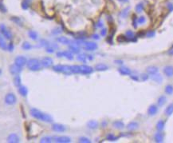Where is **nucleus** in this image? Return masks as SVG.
Segmentation results:
<instances>
[{"instance_id":"1","label":"nucleus","mask_w":173,"mask_h":143,"mask_svg":"<svg viewBox=\"0 0 173 143\" xmlns=\"http://www.w3.org/2000/svg\"><path fill=\"white\" fill-rule=\"evenodd\" d=\"M30 113L31 114V116L34 117V118L40 120L42 121H45V122H52L53 121V117L47 114H45L42 111H40L39 110H37L35 108H33L30 110Z\"/></svg>"},{"instance_id":"2","label":"nucleus","mask_w":173,"mask_h":143,"mask_svg":"<svg viewBox=\"0 0 173 143\" xmlns=\"http://www.w3.org/2000/svg\"><path fill=\"white\" fill-rule=\"evenodd\" d=\"M27 67L30 70L32 71H37L39 70L42 67V64L39 62V60L37 58H31L29 61H27Z\"/></svg>"},{"instance_id":"3","label":"nucleus","mask_w":173,"mask_h":143,"mask_svg":"<svg viewBox=\"0 0 173 143\" xmlns=\"http://www.w3.org/2000/svg\"><path fill=\"white\" fill-rule=\"evenodd\" d=\"M4 101H5V103L6 105L12 106V105H14L17 102V98L14 94H12V93H9V94H7L5 96Z\"/></svg>"},{"instance_id":"4","label":"nucleus","mask_w":173,"mask_h":143,"mask_svg":"<svg viewBox=\"0 0 173 143\" xmlns=\"http://www.w3.org/2000/svg\"><path fill=\"white\" fill-rule=\"evenodd\" d=\"M0 33L3 35V37L6 38V39H8V40H10V39L12 38L11 32L8 30V28H7L4 24L0 25Z\"/></svg>"},{"instance_id":"5","label":"nucleus","mask_w":173,"mask_h":143,"mask_svg":"<svg viewBox=\"0 0 173 143\" xmlns=\"http://www.w3.org/2000/svg\"><path fill=\"white\" fill-rule=\"evenodd\" d=\"M53 141L57 143H69L71 142V138L67 136H54L53 137Z\"/></svg>"},{"instance_id":"6","label":"nucleus","mask_w":173,"mask_h":143,"mask_svg":"<svg viewBox=\"0 0 173 143\" xmlns=\"http://www.w3.org/2000/svg\"><path fill=\"white\" fill-rule=\"evenodd\" d=\"M22 70L23 68L22 66H19L17 64H12V65L10 66V72L13 75H17V74H19L22 72Z\"/></svg>"},{"instance_id":"7","label":"nucleus","mask_w":173,"mask_h":143,"mask_svg":"<svg viewBox=\"0 0 173 143\" xmlns=\"http://www.w3.org/2000/svg\"><path fill=\"white\" fill-rule=\"evenodd\" d=\"M93 69L89 66L87 65H82L80 66V74H89L93 73Z\"/></svg>"},{"instance_id":"8","label":"nucleus","mask_w":173,"mask_h":143,"mask_svg":"<svg viewBox=\"0 0 173 143\" xmlns=\"http://www.w3.org/2000/svg\"><path fill=\"white\" fill-rule=\"evenodd\" d=\"M163 72L164 75L168 78H172L173 77V66L171 65H168L164 67Z\"/></svg>"},{"instance_id":"9","label":"nucleus","mask_w":173,"mask_h":143,"mask_svg":"<svg viewBox=\"0 0 173 143\" xmlns=\"http://www.w3.org/2000/svg\"><path fill=\"white\" fill-rule=\"evenodd\" d=\"M57 56L59 57V58H62V57H66L67 59L69 60H73L74 59V55L73 53L71 51H63V52H57Z\"/></svg>"},{"instance_id":"10","label":"nucleus","mask_w":173,"mask_h":143,"mask_svg":"<svg viewBox=\"0 0 173 143\" xmlns=\"http://www.w3.org/2000/svg\"><path fill=\"white\" fill-rule=\"evenodd\" d=\"M53 61L51 58H49V57H45V58H43L41 61L42 66L44 67L51 66L53 65Z\"/></svg>"},{"instance_id":"11","label":"nucleus","mask_w":173,"mask_h":143,"mask_svg":"<svg viewBox=\"0 0 173 143\" xmlns=\"http://www.w3.org/2000/svg\"><path fill=\"white\" fill-rule=\"evenodd\" d=\"M14 63L19 65V66L23 67L27 63V60L24 56H18L17 58L14 59Z\"/></svg>"},{"instance_id":"12","label":"nucleus","mask_w":173,"mask_h":143,"mask_svg":"<svg viewBox=\"0 0 173 143\" xmlns=\"http://www.w3.org/2000/svg\"><path fill=\"white\" fill-rule=\"evenodd\" d=\"M84 48L88 51H95L96 49H97V44H96L95 42H88L85 43Z\"/></svg>"},{"instance_id":"13","label":"nucleus","mask_w":173,"mask_h":143,"mask_svg":"<svg viewBox=\"0 0 173 143\" xmlns=\"http://www.w3.org/2000/svg\"><path fill=\"white\" fill-rule=\"evenodd\" d=\"M20 142L19 137L16 134H10L7 137V142L9 143H18Z\"/></svg>"},{"instance_id":"14","label":"nucleus","mask_w":173,"mask_h":143,"mask_svg":"<svg viewBox=\"0 0 173 143\" xmlns=\"http://www.w3.org/2000/svg\"><path fill=\"white\" fill-rule=\"evenodd\" d=\"M158 112V106L155 104H152L148 109V114L149 116H154L156 115Z\"/></svg>"},{"instance_id":"15","label":"nucleus","mask_w":173,"mask_h":143,"mask_svg":"<svg viewBox=\"0 0 173 143\" xmlns=\"http://www.w3.org/2000/svg\"><path fill=\"white\" fill-rule=\"evenodd\" d=\"M52 130L55 132H64L66 131V126H63L62 124H58V123H55L52 126Z\"/></svg>"},{"instance_id":"16","label":"nucleus","mask_w":173,"mask_h":143,"mask_svg":"<svg viewBox=\"0 0 173 143\" xmlns=\"http://www.w3.org/2000/svg\"><path fill=\"white\" fill-rule=\"evenodd\" d=\"M154 139H155V142H158V143L163 142L164 139V135L161 131H159V132H157V133L155 134Z\"/></svg>"},{"instance_id":"17","label":"nucleus","mask_w":173,"mask_h":143,"mask_svg":"<svg viewBox=\"0 0 173 143\" xmlns=\"http://www.w3.org/2000/svg\"><path fill=\"white\" fill-rule=\"evenodd\" d=\"M147 73L150 74V75H152V74H157L158 71H159V68L156 66H149L148 67H147Z\"/></svg>"},{"instance_id":"18","label":"nucleus","mask_w":173,"mask_h":143,"mask_svg":"<svg viewBox=\"0 0 173 143\" xmlns=\"http://www.w3.org/2000/svg\"><path fill=\"white\" fill-rule=\"evenodd\" d=\"M138 127H139V123L137 122V121H132L129 122L127 125V129H128V130H130V131L135 130Z\"/></svg>"},{"instance_id":"19","label":"nucleus","mask_w":173,"mask_h":143,"mask_svg":"<svg viewBox=\"0 0 173 143\" xmlns=\"http://www.w3.org/2000/svg\"><path fill=\"white\" fill-rule=\"evenodd\" d=\"M118 71L121 74H122V75H130L131 74V70L125 66L120 67L118 69Z\"/></svg>"},{"instance_id":"20","label":"nucleus","mask_w":173,"mask_h":143,"mask_svg":"<svg viewBox=\"0 0 173 143\" xmlns=\"http://www.w3.org/2000/svg\"><path fill=\"white\" fill-rule=\"evenodd\" d=\"M151 78H152V81H154L155 83H161L162 82H163V78H162V76L158 73L151 75Z\"/></svg>"},{"instance_id":"21","label":"nucleus","mask_w":173,"mask_h":143,"mask_svg":"<svg viewBox=\"0 0 173 143\" xmlns=\"http://www.w3.org/2000/svg\"><path fill=\"white\" fill-rule=\"evenodd\" d=\"M109 69V66L104 63H98L95 66V70L97 71H105Z\"/></svg>"},{"instance_id":"22","label":"nucleus","mask_w":173,"mask_h":143,"mask_svg":"<svg viewBox=\"0 0 173 143\" xmlns=\"http://www.w3.org/2000/svg\"><path fill=\"white\" fill-rule=\"evenodd\" d=\"M166 102H167V98L165 95H160L157 99L158 106H163Z\"/></svg>"},{"instance_id":"23","label":"nucleus","mask_w":173,"mask_h":143,"mask_svg":"<svg viewBox=\"0 0 173 143\" xmlns=\"http://www.w3.org/2000/svg\"><path fill=\"white\" fill-rule=\"evenodd\" d=\"M57 41L59 42L61 44H63V45H69L71 41L70 40L69 38H67L66 37H58L57 38Z\"/></svg>"},{"instance_id":"24","label":"nucleus","mask_w":173,"mask_h":143,"mask_svg":"<svg viewBox=\"0 0 173 143\" xmlns=\"http://www.w3.org/2000/svg\"><path fill=\"white\" fill-rule=\"evenodd\" d=\"M0 48L3 50V51H6L7 49V45L6 43L4 37H3V35L1 33H0Z\"/></svg>"},{"instance_id":"25","label":"nucleus","mask_w":173,"mask_h":143,"mask_svg":"<svg viewBox=\"0 0 173 143\" xmlns=\"http://www.w3.org/2000/svg\"><path fill=\"white\" fill-rule=\"evenodd\" d=\"M164 114H165V115H166L167 117L171 116L172 114H173V103H171V104H169L167 106V108L165 109Z\"/></svg>"},{"instance_id":"26","label":"nucleus","mask_w":173,"mask_h":143,"mask_svg":"<svg viewBox=\"0 0 173 143\" xmlns=\"http://www.w3.org/2000/svg\"><path fill=\"white\" fill-rule=\"evenodd\" d=\"M87 126L89 129H91V130H95V129H97V127H98V122H97V121L91 120L87 123Z\"/></svg>"},{"instance_id":"27","label":"nucleus","mask_w":173,"mask_h":143,"mask_svg":"<svg viewBox=\"0 0 173 143\" xmlns=\"http://www.w3.org/2000/svg\"><path fill=\"white\" fill-rule=\"evenodd\" d=\"M19 93L23 96V97H26L28 94V90L26 86H20L19 87Z\"/></svg>"},{"instance_id":"28","label":"nucleus","mask_w":173,"mask_h":143,"mask_svg":"<svg viewBox=\"0 0 173 143\" xmlns=\"http://www.w3.org/2000/svg\"><path fill=\"white\" fill-rule=\"evenodd\" d=\"M164 126H165V121L164 120H159L156 126V130L158 131H162L164 129Z\"/></svg>"},{"instance_id":"29","label":"nucleus","mask_w":173,"mask_h":143,"mask_svg":"<svg viewBox=\"0 0 173 143\" xmlns=\"http://www.w3.org/2000/svg\"><path fill=\"white\" fill-rule=\"evenodd\" d=\"M164 91L168 95H172L173 94V86L172 84H168L165 86Z\"/></svg>"},{"instance_id":"30","label":"nucleus","mask_w":173,"mask_h":143,"mask_svg":"<svg viewBox=\"0 0 173 143\" xmlns=\"http://www.w3.org/2000/svg\"><path fill=\"white\" fill-rule=\"evenodd\" d=\"M113 126L116 129H120V130L124 128V124L123 121H115L113 123Z\"/></svg>"},{"instance_id":"31","label":"nucleus","mask_w":173,"mask_h":143,"mask_svg":"<svg viewBox=\"0 0 173 143\" xmlns=\"http://www.w3.org/2000/svg\"><path fill=\"white\" fill-rule=\"evenodd\" d=\"M70 50L71 51L72 53H74V54H78L80 52V49H79L78 46L77 44H71L69 46Z\"/></svg>"},{"instance_id":"32","label":"nucleus","mask_w":173,"mask_h":143,"mask_svg":"<svg viewBox=\"0 0 173 143\" xmlns=\"http://www.w3.org/2000/svg\"><path fill=\"white\" fill-rule=\"evenodd\" d=\"M64 68H65V66L63 65H56L53 66V71H55V72H57V73H63Z\"/></svg>"},{"instance_id":"33","label":"nucleus","mask_w":173,"mask_h":143,"mask_svg":"<svg viewBox=\"0 0 173 143\" xmlns=\"http://www.w3.org/2000/svg\"><path fill=\"white\" fill-rule=\"evenodd\" d=\"M14 84L18 87H19L21 86L22 80H21V77L19 75V74H17V75H15V77L14 78Z\"/></svg>"},{"instance_id":"34","label":"nucleus","mask_w":173,"mask_h":143,"mask_svg":"<svg viewBox=\"0 0 173 143\" xmlns=\"http://www.w3.org/2000/svg\"><path fill=\"white\" fill-rule=\"evenodd\" d=\"M71 72L73 74H80V66H71Z\"/></svg>"},{"instance_id":"35","label":"nucleus","mask_w":173,"mask_h":143,"mask_svg":"<svg viewBox=\"0 0 173 143\" xmlns=\"http://www.w3.org/2000/svg\"><path fill=\"white\" fill-rule=\"evenodd\" d=\"M53 142V137H49V136H46V137H44L42 138L41 140H40V142L42 143H50Z\"/></svg>"},{"instance_id":"36","label":"nucleus","mask_w":173,"mask_h":143,"mask_svg":"<svg viewBox=\"0 0 173 143\" xmlns=\"http://www.w3.org/2000/svg\"><path fill=\"white\" fill-rule=\"evenodd\" d=\"M135 10L137 13H141L143 11V10H144V4L142 2H139L138 4L136 6Z\"/></svg>"},{"instance_id":"37","label":"nucleus","mask_w":173,"mask_h":143,"mask_svg":"<svg viewBox=\"0 0 173 143\" xmlns=\"http://www.w3.org/2000/svg\"><path fill=\"white\" fill-rule=\"evenodd\" d=\"M28 34H29V36H30V38L31 39H33V40H36V39L38 38V34L36 31L30 30V31H29Z\"/></svg>"},{"instance_id":"38","label":"nucleus","mask_w":173,"mask_h":143,"mask_svg":"<svg viewBox=\"0 0 173 143\" xmlns=\"http://www.w3.org/2000/svg\"><path fill=\"white\" fill-rule=\"evenodd\" d=\"M118 139L117 137H116L115 135H113V134H109L107 135V140L111 141V142H114V141H117Z\"/></svg>"},{"instance_id":"39","label":"nucleus","mask_w":173,"mask_h":143,"mask_svg":"<svg viewBox=\"0 0 173 143\" xmlns=\"http://www.w3.org/2000/svg\"><path fill=\"white\" fill-rule=\"evenodd\" d=\"M11 19V21H13L14 23H15L17 25H19V26H22V24H23L21 19L18 17H11V19Z\"/></svg>"},{"instance_id":"40","label":"nucleus","mask_w":173,"mask_h":143,"mask_svg":"<svg viewBox=\"0 0 173 143\" xmlns=\"http://www.w3.org/2000/svg\"><path fill=\"white\" fill-rule=\"evenodd\" d=\"M22 47H23V50H26V51H28V50H30L31 49V45L28 42H24L23 43V46H22Z\"/></svg>"},{"instance_id":"41","label":"nucleus","mask_w":173,"mask_h":143,"mask_svg":"<svg viewBox=\"0 0 173 143\" xmlns=\"http://www.w3.org/2000/svg\"><path fill=\"white\" fill-rule=\"evenodd\" d=\"M77 59L78 61H80V62H86V57H85V55H84V54H81V55H79L77 57Z\"/></svg>"},{"instance_id":"42","label":"nucleus","mask_w":173,"mask_h":143,"mask_svg":"<svg viewBox=\"0 0 173 143\" xmlns=\"http://www.w3.org/2000/svg\"><path fill=\"white\" fill-rule=\"evenodd\" d=\"M129 9H130V7H126V8H124L123 10H122V12H121V17L122 18H124H124H126L128 16Z\"/></svg>"},{"instance_id":"43","label":"nucleus","mask_w":173,"mask_h":143,"mask_svg":"<svg viewBox=\"0 0 173 143\" xmlns=\"http://www.w3.org/2000/svg\"><path fill=\"white\" fill-rule=\"evenodd\" d=\"M125 36H126V38L131 39L132 38H134V33H133V32L131 31V30H127V31H126V33H125Z\"/></svg>"},{"instance_id":"44","label":"nucleus","mask_w":173,"mask_h":143,"mask_svg":"<svg viewBox=\"0 0 173 143\" xmlns=\"http://www.w3.org/2000/svg\"><path fill=\"white\" fill-rule=\"evenodd\" d=\"M79 142H82V143H90L91 141L89 140L88 138L86 137H81L79 138Z\"/></svg>"},{"instance_id":"45","label":"nucleus","mask_w":173,"mask_h":143,"mask_svg":"<svg viewBox=\"0 0 173 143\" xmlns=\"http://www.w3.org/2000/svg\"><path fill=\"white\" fill-rule=\"evenodd\" d=\"M137 23L140 25H143V24H145L146 23V19H145V17H144V16H140L139 19H137Z\"/></svg>"},{"instance_id":"46","label":"nucleus","mask_w":173,"mask_h":143,"mask_svg":"<svg viewBox=\"0 0 173 143\" xmlns=\"http://www.w3.org/2000/svg\"><path fill=\"white\" fill-rule=\"evenodd\" d=\"M0 11H1L2 13H6V11H7L5 5L3 4L2 1H0Z\"/></svg>"},{"instance_id":"47","label":"nucleus","mask_w":173,"mask_h":143,"mask_svg":"<svg viewBox=\"0 0 173 143\" xmlns=\"http://www.w3.org/2000/svg\"><path fill=\"white\" fill-rule=\"evenodd\" d=\"M22 8L23 10H27L29 8V2L24 0V1L22 2Z\"/></svg>"},{"instance_id":"48","label":"nucleus","mask_w":173,"mask_h":143,"mask_svg":"<svg viewBox=\"0 0 173 143\" xmlns=\"http://www.w3.org/2000/svg\"><path fill=\"white\" fill-rule=\"evenodd\" d=\"M62 33V30H61V28L59 27H57L55 28V29H53L52 30V34H61Z\"/></svg>"},{"instance_id":"49","label":"nucleus","mask_w":173,"mask_h":143,"mask_svg":"<svg viewBox=\"0 0 173 143\" xmlns=\"http://www.w3.org/2000/svg\"><path fill=\"white\" fill-rule=\"evenodd\" d=\"M142 81H146L148 78V74H141V77H140Z\"/></svg>"},{"instance_id":"50","label":"nucleus","mask_w":173,"mask_h":143,"mask_svg":"<svg viewBox=\"0 0 173 143\" xmlns=\"http://www.w3.org/2000/svg\"><path fill=\"white\" fill-rule=\"evenodd\" d=\"M155 31H153V30H151V31H148L147 33V37L148 38H152L153 36H155Z\"/></svg>"},{"instance_id":"51","label":"nucleus","mask_w":173,"mask_h":143,"mask_svg":"<svg viewBox=\"0 0 173 143\" xmlns=\"http://www.w3.org/2000/svg\"><path fill=\"white\" fill-rule=\"evenodd\" d=\"M46 51L47 52V53L52 54V53L54 52V49H53V47H50V46H48V47H46Z\"/></svg>"},{"instance_id":"52","label":"nucleus","mask_w":173,"mask_h":143,"mask_svg":"<svg viewBox=\"0 0 173 143\" xmlns=\"http://www.w3.org/2000/svg\"><path fill=\"white\" fill-rule=\"evenodd\" d=\"M7 49H8L9 51H13V50H14V45H13L12 42H10V43L8 45V46H7Z\"/></svg>"},{"instance_id":"53","label":"nucleus","mask_w":173,"mask_h":143,"mask_svg":"<svg viewBox=\"0 0 173 143\" xmlns=\"http://www.w3.org/2000/svg\"><path fill=\"white\" fill-rule=\"evenodd\" d=\"M106 34H107V30L105 28H104V29H102L101 31H100V34H101V36H105Z\"/></svg>"},{"instance_id":"54","label":"nucleus","mask_w":173,"mask_h":143,"mask_svg":"<svg viewBox=\"0 0 173 143\" xmlns=\"http://www.w3.org/2000/svg\"><path fill=\"white\" fill-rule=\"evenodd\" d=\"M97 27H103V22L101 20H99L98 23H97Z\"/></svg>"},{"instance_id":"55","label":"nucleus","mask_w":173,"mask_h":143,"mask_svg":"<svg viewBox=\"0 0 173 143\" xmlns=\"http://www.w3.org/2000/svg\"><path fill=\"white\" fill-rule=\"evenodd\" d=\"M168 8L169 9V10H170V11H172V10H173V4H172V3H168Z\"/></svg>"},{"instance_id":"56","label":"nucleus","mask_w":173,"mask_h":143,"mask_svg":"<svg viewBox=\"0 0 173 143\" xmlns=\"http://www.w3.org/2000/svg\"><path fill=\"white\" fill-rule=\"evenodd\" d=\"M131 78L134 81H138L139 80L138 76H136V75H131Z\"/></svg>"},{"instance_id":"57","label":"nucleus","mask_w":173,"mask_h":143,"mask_svg":"<svg viewBox=\"0 0 173 143\" xmlns=\"http://www.w3.org/2000/svg\"><path fill=\"white\" fill-rule=\"evenodd\" d=\"M93 39H96V40H98V39H99V35L98 34H93Z\"/></svg>"},{"instance_id":"58","label":"nucleus","mask_w":173,"mask_h":143,"mask_svg":"<svg viewBox=\"0 0 173 143\" xmlns=\"http://www.w3.org/2000/svg\"><path fill=\"white\" fill-rule=\"evenodd\" d=\"M118 1H120V2H128V0H118Z\"/></svg>"},{"instance_id":"59","label":"nucleus","mask_w":173,"mask_h":143,"mask_svg":"<svg viewBox=\"0 0 173 143\" xmlns=\"http://www.w3.org/2000/svg\"><path fill=\"white\" fill-rule=\"evenodd\" d=\"M115 62H118L117 64H122V63H123V62H122V61H120V60H117V61H115Z\"/></svg>"},{"instance_id":"60","label":"nucleus","mask_w":173,"mask_h":143,"mask_svg":"<svg viewBox=\"0 0 173 143\" xmlns=\"http://www.w3.org/2000/svg\"><path fill=\"white\" fill-rule=\"evenodd\" d=\"M106 125H107V122H106V121H103V122H102V126H106Z\"/></svg>"},{"instance_id":"61","label":"nucleus","mask_w":173,"mask_h":143,"mask_svg":"<svg viewBox=\"0 0 173 143\" xmlns=\"http://www.w3.org/2000/svg\"><path fill=\"white\" fill-rule=\"evenodd\" d=\"M25 1H26V2H30L31 0H25Z\"/></svg>"},{"instance_id":"62","label":"nucleus","mask_w":173,"mask_h":143,"mask_svg":"<svg viewBox=\"0 0 173 143\" xmlns=\"http://www.w3.org/2000/svg\"><path fill=\"white\" fill-rule=\"evenodd\" d=\"M1 73H2V70H0V74H1Z\"/></svg>"},{"instance_id":"63","label":"nucleus","mask_w":173,"mask_h":143,"mask_svg":"<svg viewBox=\"0 0 173 143\" xmlns=\"http://www.w3.org/2000/svg\"><path fill=\"white\" fill-rule=\"evenodd\" d=\"M172 48H173V45H172Z\"/></svg>"}]
</instances>
